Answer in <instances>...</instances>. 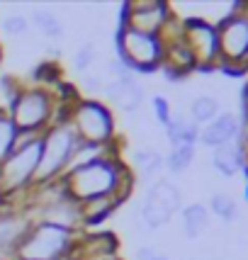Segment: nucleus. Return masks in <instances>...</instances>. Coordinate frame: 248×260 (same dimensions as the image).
Listing matches in <instances>:
<instances>
[{
  "label": "nucleus",
  "mask_w": 248,
  "mask_h": 260,
  "mask_svg": "<svg viewBox=\"0 0 248 260\" xmlns=\"http://www.w3.org/2000/svg\"><path fill=\"white\" fill-rule=\"evenodd\" d=\"M105 100L112 110H119L124 114H134L141 110V105L146 100V90L144 85L136 80V76H129V78H119V80H107L105 85Z\"/></svg>",
  "instance_id": "nucleus-12"
},
{
  "label": "nucleus",
  "mask_w": 248,
  "mask_h": 260,
  "mask_svg": "<svg viewBox=\"0 0 248 260\" xmlns=\"http://www.w3.org/2000/svg\"><path fill=\"white\" fill-rule=\"evenodd\" d=\"M188 260H195V258H188Z\"/></svg>",
  "instance_id": "nucleus-34"
},
{
  "label": "nucleus",
  "mask_w": 248,
  "mask_h": 260,
  "mask_svg": "<svg viewBox=\"0 0 248 260\" xmlns=\"http://www.w3.org/2000/svg\"><path fill=\"white\" fill-rule=\"evenodd\" d=\"M212 166L224 178H234L238 173H243V168H246V146H243V141L236 139V141H229V144L219 148H212Z\"/></svg>",
  "instance_id": "nucleus-14"
},
{
  "label": "nucleus",
  "mask_w": 248,
  "mask_h": 260,
  "mask_svg": "<svg viewBox=\"0 0 248 260\" xmlns=\"http://www.w3.org/2000/svg\"><path fill=\"white\" fill-rule=\"evenodd\" d=\"M5 202V194H3V187H0V204Z\"/></svg>",
  "instance_id": "nucleus-31"
},
{
  "label": "nucleus",
  "mask_w": 248,
  "mask_h": 260,
  "mask_svg": "<svg viewBox=\"0 0 248 260\" xmlns=\"http://www.w3.org/2000/svg\"><path fill=\"white\" fill-rule=\"evenodd\" d=\"M95 58H98V46H95V42H83V44L76 49L71 66H73V71H76V73L85 76V73H90Z\"/></svg>",
  "instance_id": "nucleus-24"
},
{
  "label": "nucleus",
  "mask_w": 248,
  "mask_h": 260,
  "mask_svg": "<svg viewBox=\"0 0 248 260\" xmlns=\"http://www.w3.org/2000/svg\"><path fill=\"white\" fill-rule=\"evenodd\" d=\"M243 173L248 175V146H246V168H243Z\"/></svg>",
  "instance_id": "nucleus-30"
},
{
  "label": "nucleus",
  "mask_w": 248,
  "mask_h": 260,
  "mask_svg": "<svg viewBox=\"0 0 248 260\" xmlns=\"http://www.w3.org/2000/svg\"><path fill=\"white\" fill-rule=\"evenodd\" d=\"M241 80H243V85H248V63L243 66V71H241Z\"/></svg>",
  "instance_id": "nucleus-29"
},
{
  "label": "nucleus",
  "mask_w": 248,
  "mask_h": 260,
  "mask_svg": "<svg viewBox=\"0 0 248 260\" xmlns=\"http://www.w3.org/2000/svg\"><path fill=\"white\" fill-rule=\"evenodd\" d=\"M163 129H166V136H168L170 148H173V146H182V144L197 146V139H200V126L195 124L192 119H185V117H175V114H173V119H170Z\"/></svg>",
  "instance_id": "nucleus-17"
},
{
  "label": "nucleus",
  "mask_w": 248,
  "mask_h": 260,
  "mask_svg": "<svg viewBox=\"0 0 248 260\" xmlns=\"http://www.w3.org/2000/svg\"><path fill=\"white\" fill-rule=\"evenodd\" d=\"M29 24H34L37 32H42L46 39H61L64 32H66L61 17L49 8H34L32 15H29Z\"/></svg>",
  "instance_id": "nucleus-18"
},
{
  "label": "nucleus",
  "mask_w": 248,
  "mask_h": 260,
  "mask_svg": "<svg viewBox=\"0 0 248 260\" xmlns=\"http://www.w3.org/2000/svg\"><path fill=\"white\" fill-rule=\"evenodd\" d=\"M246 194H248V175H246Z\"/></svg>",
  "instance_id": "nucleus-32"
},
{
  "label": "nucleus",
  "mask_w": 248,
  "mask_h": 260,
  "mask_svg": "<svg viewBox=\"0 0 248 260\" xmlns=\"http://www.w3.org/2000/svg\"><path fill=\"white\" fill-rule=\"evenodd\" d=\"M80 85L88 90V98H92V95H102L105 85H107V76H100V73H85Z\"/></svg>",
  "instance_id": "nucleus-26"
},
{
  "label": "nucleus",
  "mask_w": 248,
  "mask_h": 260,
  "mask_svg": "<svg viewBox=\"0 0 248 260\" xmlns=\"http://www.w3.org/2000/svg\"><path fill=\"white\" fill-rule=\"evenodd\" d=\"M134 260H168V255L156 253V250L151 248V246H141V248H136Z\"/></svg>",
  "instance_id": "nucleus-27"
},
{
  "label": "nucleus",
  "mask_w": 248,
  "mask_h": 260,
  "mask_svg": "<svg viewBox=\"0 0 248 260\" xmlns=\"http://www.w3.org/2000/svg\"><path fill=\"white\" fill-rule=\"evenodd\" d=\"M182 42L197 61V71H219V34L214 22H209L207 17H185Z\"/></svg>",
  "instance_id": "nucleus-10"
},
{
  "label": "nucleus",
  "mask_w": 248,
  "mask_h": 260,
  "mask_svg": "<svg viewBox=\"0 0 248 260\" xmlns=\"http://www.w3.org/2000/svg\"><path fill=\"white\" fill-rule=\"evenodd\" d=\"M219 114H222V105H219V100H216L214 95H197L190 102V119L197 126L214 122Z\"/></svg>",
  "instance_id": "nucleus-19"
},
{
  "label": "nucleus",
  "mask_w": 248,
  "mask_h": 260,
  "mask_svg": "<svg viewBox=\"0 0 248 260\" xmlns=\"http://www.w3.org/2000/svg\"><path fill=\"white\" fill-rule=\"evenodd\" d=\"M0 260H8V258H3V255H0Z\"/></svg>",
  "instance_id": "nucleus-33"
},
{
  "label": "nucleus",
  "mask_w": 248,
  "mask_h": 260,
  "mask_svg": "<svg viewBox=\"0 0 248 260\" xmlns=\"http://www.w3.org/2000/svg\"><path fill=\"white\" fill-rule=\"evenodd\" d=\"M68 122L80 141H88V144L117 141V119H114L112 107L105 100L78 98L68 110Z\"/></svg>",
  "instance_id": "nucleus-7"
},
{
  "label": "nucleus",
  "mask_w": 248,
  "mask_h": 260,
  "mask_svg": "<svg viewBox=\"0 0 248 260\" xmlns=\"http://www.w3.org/2000/svg\"><path fill=\"white\" fill-rule=\"evenodd\" d=\"M0 32L5 37H12V39L24 37L29 32V17L22 12H8V15L0 17Z\"/></svg>",
  "instance_id": "nucleus-23"
},
{
  "label": "nucleus",
  "mask_w": 248,
  "mask_h": 260,
  "mask_svg": "<svg viewBox=\"0 0 248 260\" xmlns=\"http://www.w3.org/2000/svg\"><path fill=\"white\" fill-rule=\"evenodd\" d=\"M163 39L158 34L136 32L129 27H119L114 32V51L117 58L132 73H153L163 66Z\"/></svg>",
  "instance_id": "nucleus-8"
},
{
  "label": "nucleus",
  "mask_w": 248,
  "mask_h": 260,
  "mask_svg": "<svg viewBox=\"0 0 248 260\" xmlns=\"http://www.w3.org/2000/svg\"><path fill=\"white\" fill-rule=\"evenodd\" d=\"M180 219H182V231H185V236L195 241V238H200L209 229V209H207V204H200V202H192L188 207H182L180 209Z\"/></svg>",
  "instance_id": "nucleus-16"
},
{
  "label": "nucleus",
  "mask_w": 248,
  "mask_h": 260,
  "mask_svg": "<svg viewBox=\"0 0 248 260\" xmlns=\"http://www.w3.org/2000/svg\"><path fill=\"white\" fill-rule=\"evenodd\" d=\"M42 158V134H20V141L8 158L0 163V187L5 200L27 194L34 187Z\"/></svg>",
  "instance_id": "nucleus-3"
},
{
  "label": "nucleus",
  "mask_w": 248,
  "mask_h": 260,
  "mask_svg": "<svg viewBox=\"0 0 248 260\" xmlns=\"http://www.w3.org/2000/svg\"><path fill=\"white\" fill-rule=\"evenodd\" d=\"M214 24L219 34V71L241 78V71L248 63V12L243 3H236Z\"/></svg>",
  "instance_id": "nucleus-5"
},
{
  "label": "nucleus",
  "mask_w": 248,
  "mask_h": 260,
  "mask_svg": "<svg viewBox=\"0 0 248 260\" xmlns=\"http://www.w3.org/2000/svg\"><path fill=\"white\" fill-rule=\"evenodd\" d=\"M20 141V129L10 119L8 110H0V163L10 156Z\"/></svg>",
  "instance_id": "nucleus-20"
},
{
  "label": "nucleus",
  "mask_w": 248,
  "mask_h": 260,
  "mask_svg": "<svg viewBox=\"0 0 248 260\" xmlns=\"http://www.w3.org/2000/svg\"><path fill=\"white\" fill-rule=\"evenodd\" d=\"M173 15H175V10L163 0L124 3L122 12H119V27H129V29L146 34H161Z\"/></svg>",
  "instance_id": "nucleus-11"
},
{
  "label": "nucleus",
  "mask_w": 248,
  "mask_h": 260,
  "mask_svg": "<svg viewBox=\"0 0 248 260\" xmlns=\"http://www.w3.org/2000/svg\"><path fill=\"white\" fill-rule=\"evenodd\" d=\"M76 248H78V234L32 221L22 241L17 243L12 260H73Z\"/></svg>",
  "instance_id": "nucleus-4"
},
{
  "label": "nucleus",
  "mask_w": 248,
  "mask_h": 260,
  "mask_svg": "<svg viewBox=\"0 0 248 260\" xmlns=\"http://www.w3.org/2000/svg\"><path fill=\"white\" fill-rule=\"evenodd\" d=\"M207 209H209L214 216H219L222 221H226V224H231V221L238 219V204L229 192H214Z\"/></svg>",
  "instance_id": "nucleus-22"
},
{
  "label": "nucleus",
  "mask_w": 248,
  "mask_h": 260,
  "mask_svg": "<svg viewBox=\"0 0 248 260\" xmlns=\"http://www.w3.org/2000/svg\"><path fill=\"white\" fill-rule=\"evenodd\" d=\"M151 110H153V119L161 126H166L173 119V105L166 95H153L151 98Z\"/></svg>",
  "instance_id": "nucleus-25"
},
{
  "label": "nucleus",
  "mask_w": 248,
  "mask_h": 260,
  "mask_svg": "<svg viewBox=\"0 0 248 260\" xmlns=\"http://www.w3.org/2000/svg\"><path fill=\"white\" fill-rule=\"evenodd\" d=\"M182 209V192L175 182L170 180H153L148 187L146 197L139 209L141 224L151 231L163 229L170 221V216Z\"/></svg>",
  "instance_id": "nucleus-9"
},
{
  "label": "nucleus",
  "mask_w": 248,
  "mask_h": 260,
  "mask_svg": "<svg viewBox=\"0 0 248 260\" xmlns=\"http://www.w3.org/2000/svg\"><path fill=\"white\" fill-rule=\"evenodd\" d=\"M58 105L61 102L56 100L54 90H46L42 85H24L12 90L8 114L20 134H44L54 124Z\"/></svg>",
  "instance_id": "nucleus-2"
},
{
  "label": "nucleus",
  "mask_w": 248,
  "mask_h": 260,
  "mask_svg": "<svg viewBox=\"0 0 248 260\" xmlns=\"http://www.w3.org/2000/svg\"><path fill=\"white\" fill-rule=\"evenodd\" d=\"M132 168L129 170H136V175L141 178V180H153L158 178V173L166 168V158H163V153L156 151V148H148V146H139L132 153Z\"/></svg>",
  "instance_id": "nucleus-15"
},
{
  "label": "nucleus",
  "mask_w": 248,
  "mask_h": 260,
  "mask_svg": "<svg viewBox=\"0 0 248 260\" xmlns=\"http://www.w3.org/2000/svg\"><path fill=\"white\" fill-rule=\"evenodd\" d=\"M78 141L80 139L76 136L68 117L56 119L49 126L42 134V158H39V170H37L34 185H49V182L61 180Z\"/></svg>",
  "instance_id": "nucleus-6"
},
{
  "label": "nucleus",
  "mask_w": 248,
  "mask_h": 260,
  "mask_svg": "<svg viewBox=\"0 0 248 260\" xmlns=\"http://www.w3.org/2000/svg\"><path fill=\"white\" fill-rule=\"evenodd\" d=\"M241 107H248V85L241 88Z\"/></svg>",
  "instance_id": "nucleus-28"
},
{
  "label": "nucleus",
  "mask_w": 248,
  "mask_h": 260,
  "mask_svg": "<svg viewBox=\"0 0 248 260\" xmlns=\"http://www.w3.org/2000/svg\"><path fill=\"white\" fill-rule=\"evenodd\" d=\"M61 185L66 187L71 200L78 204L92 202V200H102V197H124L132 192L134 187V178L132 170L119 156L98 160L92 166L78 168L73 173H66L61 178Z\"/></svg>",
  "instance_id": "nucleus-1"
},
{
  "label": "nucleus",
  "mask_w": 248,
  "mask_h": 260,
  "mask_svg": "<svg viewBox=\"0 0 248 260\" xmlns=\"http://www.w3.org/2000/svg\"><path fill=\"white\" fill-rule=\"evenodd\" d=\"M241 139V122L234 112H222L214 122L200 126V139L197 144H202L207 148H219L229 144V141H236Z\"/></svg>",
  "instance_id": "nucleus-13"
},
{
  "label": "nucleus",
  "mask_w": 248,
  "mask_h": 260,
  "mask_svg": "<svg viewBox=\"0 0 248 260\" xmlns=\"http://www.w3.org/2000/svg\"><path fill=\"white\" fill-rule=\"evenodd\" d=\"M195 153H197V146H190V144H182V146H173L166 156V168L173 173V175H180L195 163Z\"/></svg>",
  "instance_id": "nucleus-21"
}]
</instances>
